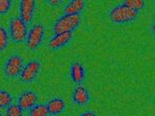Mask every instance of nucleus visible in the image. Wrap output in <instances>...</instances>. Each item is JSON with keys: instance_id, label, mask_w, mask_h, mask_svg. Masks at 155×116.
I'll list each match as a JSON object with an SVG mask.
<instances>
[{"instance_id": "nucleus-8", "label": "nucleus", "mask_w": 155, "mask_h": 116, "mask_svg": "<svg viewBox=\"0 0 155 116\" xmlns=\"http://www.w3.org/2000/svg\"><path fill=\"white\" fill-rule=\"evenodd\" d=\"M37 100H38V95L35 91L29 89V90H24L23 92H21V94L18 97V104L23 111L30 110L33 106L36 105Z\"/></svg>"}, {"instance_id": "nucleus-5", "label": "nucleus", "mask_w": 155, "mask_h": 116, "mask_svg": "<svg viewBox=\"0 0 155 116\" xmlns=\"http://www.w3.org/2000/svg\"><path fill=\"white\" fill-rule=\"evenodd\" d=\"M45 36V26L42 23H36L30 28L27 34L26 45L30 51H36L41 45Z\"/></svg>"}, {"instance_id": "nucleus-21", "label": "nucleus", "mask_w": 155, "mask_h": 116, "mask_svg": "<svg viewBox=\"0 0 155 116\" xmlns=\"http://www.w3.org/2000/svg\"><path fill=\"white\" fill-rule=\"evenodd\" d=\"M80 116H97V115L93 111H86V112H83L82 114H80Z\"/></svg>"}, {"instance_id": "nucleus-2", "label": "nucleus", "mask_w": 155, "mask_h": 116, "mask_svg": "<svg viewBox=\"0 0 155 116\" xmlns=\"http://www.w3.org/2000/svg\"><path fill=\"white\" fill-rule=\"evenodd\" d=\"M81 21V15H63L58 20H56V22L53 24L52 31H53L54 35L65 33V32H72L79 27Z\"/></svg>"}, {"instance_id": "nucleus-19", "label": "nucleus", "mask_w": 155, "mask_h": 116, "mask_svg": "<svg viewBox=\"0 0 155 116\" xmlns=\"http://www.w3.org/2000/svg\"><path fill=\"white\" fill-rule=\"evenodd\" d=\"M12 0H0V15H4L12 7Z\"/></svg>"}, {"instance_id": "nucleus-17", "label": "nucleus", "mask_w": 155, "mask_h": 116, "mask_svg": "<svg viewBox=\"0 0 155 116\" xmlns=\"http://www.w3.org/2000/svg\"><path fill=\"white\" fill-rule=\"evenodd\" d=\"M8 44V33L3 26L0 25V52L4 51Z\"/></svg>"}, {"instance_id": "nucleus-18", "label": "nucleus", "mask_w": 155, "mask_h": 116, "mask_svg": "<svg viewBox=\"0 0 155 116\" xmlns=\"http://www.w3.org/2000/svg\"><path fill=\"white\" fill-rule=\"evenodd\" d=\"M6 116H23V110L18 104H11L6 108Z\"/></svg>"}, {"instance_id": "nucleus-22", "label": "nucleus", "mask_w": 155, "mask_h": 116, "mask_svg": "<svg viewBox=\"0 0 155 116\" xmlns=\"http://www.w3.org/2000/svg\"><path fill=\"white\" fill-rule=\"evenodd\" d=\"M0 116H2V113L1 112H0Z\"/></svg>"}, {"instance_id": "nucleus-20", "label": "nucleus", "mask_w": 155, "mask_h": 116, "mask_svg": "<svg viewBox=\"0 0 155 116\" xmlns=\"http://www.w3.org/2000/svg\"><path fill=\"white\" fill-rule=\"evenodd\" d=\"M60 3H61V0H49V1H48L49 5H51V6H53V7L58 6Z\"/></svg>"}, {"instance_id": "nucleus-3", "label": "nucleus", "mask_w": 155, "mask_h": 116, "mask_svg": "<svg viewBox=\"0 0 155 116\" xmlns=\"http://www.w3.org/2000/svg\"><path fill=\"white\" fill-rule=\"evenodd\" d=\"M28 30L27 25L19 17H14L9 21V39L14 44H23L26 42Z\"/></svg>"}, {"instance_id": "nucleus-12", "label": "nucleus", "mask_w": 155, "mask_h": 116, "mask_svg": "<svg viewBox=\"0 0 155 116\" xmlns=\"http://www.w3.org/2000/svg\"><path fill=\"white\" fill-rule=\"evenodd\" d=\"M85 6L86 2L84 0H72L64 6V15H81V12L84 11Z\"/></svg>"}, {"instance_id": "nucleus-7", "label": "nucleus", "mask_w": 155, "mask_h": 116, "mask_svg": "<svg viewBox=\"0 0 155 116\" xmlns=\"http://www.w3.org/2000/svg\"><path fill=\"white\" fill-rule=\"evenodd\" d=\"M36 2L34 0H22L19 5V18L25 24H29L33 20L34 9H35Z\"/></svg>"}, {"instance_id": "nucleus-6", "label": "nucleus", "mask_w": 155, "mask_h": 116, "mask_svg": "<svg viewBox=\"0 0 155 116\" xmlns=\"http://www.w3.org/2000/svg\"><path fill=\"white\" fill-rule=\"evenodd\" d=\"M41 64L39 60L31 59L24 65L22 73L20 75V81L22 83H31L37 77L39 70H41Z\"/></svg>"}, {"instance_id": "nucleus-9", "label": "nucleus", "mask_w": 155, "mask_h": 116, "mask_svg": "<svg viewBox=\"0 0 155 116\" xmlns=\"http://www.w3.org/2000/svg\"><path fill=\"white\" fill-rule=\"evenodd\" d=\"M74 37V32H65V33L55 34L49 41L48 47L51 50H58L60 48L66 46L67 44L71 42Z\"/></svg>"}, {"instance_id": "nucleus-16", "label": "nucleus", "mask_w": 155, "mask_h": 116, "mask_svg": "<svg viewBox=\"0 0 155 116\" xmlns=\"http://www.w3.org/2000/svg\"><path fill=\"white\" fill-rule=\"evenodd\" d=\"M123 4H125L126 6H128L129 9H134L139 12V11L145 9V5H146V2L144 0H126V1L123 2Z\"/></svg>"}, {"instance_id": "nucleus-14", "label": "nucleus", "mask_w": 155, "mask_h": 116, "mask_svg": "<svg viewBox=\"0 0 155 116\" xmlns=\"http://www.w3.org/2000/svg\"><path fill=\"white\" fill-rule=\"evenodd\" d=\"M28 116H49V111L46 104H36L28 112Z\"/></svg>"}, {"instance_id": "nucleus-15", "label": "nucleus", "mask_w": 155, "mask_h": 116, "mask_svg": "<svg viewBox=\"0 0 155 116\" xmlns=\"http://www.w3.org/2000/svg\"><path fill=\"white\" fill-rule=\"evenodd\" d=\"M12 104V97L8 91L4 89L0 90V109H6Z\"/></svg>"}, {"instance_id": "nucleus-11", "label": "nucleus", "mask_w": 155, "mask_h": 116, "mask_svg": "<svg viewBox=\"0 0 155 116\" xmlns=\"http://www.w3.org/2000/svg\"><path fill=\"white\" fill-rule=\"evenodd\" d=\"M47 108L49 111V115L55 116L61 114L66 108L65 102L61 99V97H53L47 103Z\"/></svg>"}, {"instance_id": "nucleus-4", "label": "nucleus", "mask_w": 155, "mask_h": 116, "mask_svg": "<svg viewBox=\"0 0 155 116\" xmlns=\"http://www.w3.org/2000/svg\"><path fill=\"white\" fill-rule=\"evenodd\" d=\"M23 67H24L23 57L19 54H12L6 60L5 64L3 65V72L6 78H8V79H15V78L20 77Z\"/></svg>"}, {"instance_id": "nucleus-1", "label": "nucleus", "mask_w": 155, "mask_h": 116, "mask_svg": "<svg viewBox=\"0 0 155 116\" xmlns=\"http://www.w3.org/2000/svg\"><path fill=\"white\" fill-rule=\"evenodd\" d=\"M139 12L129 9L125 4L121 3L113 7L109 12V19L114 24H128L137 19Z\"/></svg>"}, {"instance_id": "nucleus-13", "label": "nucleus", "mask_w": 155, "mask_h": 116, "mask_svg": "<svg viewBox=\"0 0 155 116\" xmlns=\"http://www.w3.org/2000/svg\"><path fill=\"white\" fill-rule=\"evenodd\" d=\"M71 80L77 84H81L85 78V69L81 62H74L71 67Z\"/></svg>"}, {"instance_id": "nucleus-10", "label": "nucleus", "mask_w": 155, "mask_h": 116, "mask_svg": "<svg viewBox=\"0 0 155 116\" xmlns=\"http://www.w3.org/2000/svg\"><path fill=\"white\" fill-rule=\"evenodd\" d=\"M72 101L79 106H85L89 103L90 94L87 88L82 84H78L72 92Z\"/></svg>"}]
</instances>
